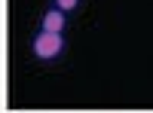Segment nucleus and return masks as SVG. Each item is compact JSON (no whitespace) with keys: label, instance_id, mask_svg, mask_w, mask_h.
<instances>
[{"label":"nucleus","instance_id":"f257e3e1","mask_svg":"<svg viewBox=\"0 0 153 113\" xmlns=\"http://www.w3.org/2000/svg\"><path fill=\"white\" fill-rule=\"evenodd\" d=\"M31 49L34 55L40 61H52L61 55V49H65V40H61V34H49V31H37L34 40H31Z\"/></svg>","mask_w":153,"mask_h":113},{"label":"nucleus","instance_id":"f03ea898","mask_svg":"<svg viewBox=\"0 0 153 113\" xmlns=\"http://www.w3.org/2000/svg\"><path fill=\"white\" fill-rule=\"evenodd\" d=\"M65 24H68L65 12H58V9L52 6L49 12H43V18H40V31H49V34H61V31H65Z\"/></svg>","mask_w":153,"mask_h":113},{"label":"nucleus","instance_id":"7ed1b4c3","mask_svg":"<svg viewBox=\"0 0 153 113\" xmlns=\"http://www.w3.org/2000/svg\"><path fill=\"white\" fill-rule=\"evenodd\" d=\"M52 3H55V9H58V12H71V9L80 6V0H52Z\"/></svg>","mask_w":153,"mask_h":113}]
</instances>
